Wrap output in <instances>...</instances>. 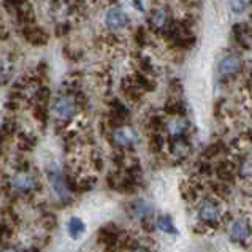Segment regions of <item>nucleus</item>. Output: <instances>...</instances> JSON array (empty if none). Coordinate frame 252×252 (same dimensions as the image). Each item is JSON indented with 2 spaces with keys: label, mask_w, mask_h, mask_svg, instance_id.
<instances>
[{
  "label": "nucleus",
  "mask_w": 252,
  "mask_h": 252,
  "mask_svg": "<svg viewBox=\"0 0 252 252\" xmlns=\"http://www.w3.org/2000/svg\"><path fill=\"white\" fill-rule=\"evenodd\" d=\"M80 108H81V102H80L78 94L63 92L54 98L53 114L56 116V119L63 121V122H70L76 118L78 113H80Z\"/></svg>",
  "instance_id": "obj_3"
},
{
  "label": "nucleus",
  "mask_w": 252,
  "mask_h": 252,
  "mask_svg": "<svg viewBox=\"0 0 252 252\" xmlns=\"http://www.w3.org/2000/svg\"><path fill=\"white\" fill-rule=\"evenodd\" d=\"M190 130V121L186 116H170L165 121V135L171 140H181L186 138Z\"/></svg>",
  "instance_id": "obj_9"
},
{
  "label": "nucleus",
  "mask_w": 252,
  "mask_h": 252,
  "mask_svg": "<svg viewBox=\"0 0 252 252\" xmlns=\"http://www.w3.org/2000/svg\"><path fill=\"white\" fill-rule=\"evenodd\" d=\"M110 141L118 151H124L126 153L127 149H132L136 145V141H138V132L130 124L113 127L110 132Z\"/></svg>",
  "instance_id": "obj_4"
},
{
  "label": "nucleus",
  "mask_w": 252,
  "mask_h": 252,
  "mask_svg": "<svg viewBox=\"0 0 252 252\" xmlns=\"http://www.w3.org/2000/svg\"><path fill=\"white\" fill-rule=\"evenodd\" d=\"M233 33H235V38L241 45H248L252 38V29L248 24H236L233 29Z\"/></svg>",
  "instance_id": "obj_17"
},
{
  "label": "nucleus",
  "mask_w": 252,
  "mask_h": 252,
  "mask_svg": "<svg viewBox=\"0 0 252 252\" xmlns=\"http://www.w3.org/2000/svg\"><path fill=\"white\" fill-rule=\"evenodd\" d=\"M67 232L70 235V238L80 240L86 232L84 220L81 218H78V216H71V218L67 220Z\"/></svg>",
  "instance_id": "obj_15"
},
{
  "label": "nucleus",
  "mask_w": 252,
  "mask_h": 252,
  "mask_svg": "<svg viewBox=\"0 0 252 252\" xmlns=\"http://www.w3.org/2000/svg\"><path fill=\"white\" fill-rule=\"evenodd\" d=\"M2 252H24V251H19L16 246H11V244H10V246H5L2 249Z\"/></svg>",
  "instance_id": "obj_21"
},
{
  "label": "nucleus",
  "mask_w": 252,
  "mask_h": 252,
  "mask_svg": "<svg viewBox=\"0 0 252 252\" xmlns=\"http://www.w3.org/2000/svg\"><path fill=\"white\" fill-rule=\"evenodd\" d=\"M156 228L160 230V232L165 233V235H170V236H178L179 235L178 228L175 225V222H173L171 216H168V214L157 216V219H156Z\"/></svg>",
  "instance_id": "obj_13"
},
{
  "label": "nucleus",
  "mask_w": 252,
  "mask_h": 252,
  "mask_svg": "<svg viewBox=\"0 0 252 252\" xmlns=\"http://www.w3.org/2000/svg\"><path fill=\"white\" fill-rule=\"evenodd\" d=\"M241 67H243L241 56L235 51H228L219 59L216 71H218L219 80H230V78L240 73Z\"/></svg>",
  "instance_id": "obj_7"
},
{
  "label": "nucleus",
  "mask_w": 252,
  "mask_h": 252,
  "mask_svg": "<svg viewBox=\"0 0 252 252\" xmlns=\"http://www.w3.org/2000/svg\"><path fill=\"white\" fill-rule=\"evenodd\" d=\"M251 0H230V8L235 14H243L249 8Z\"/></svg>",
  "instance_id": "obj_19"
},
{
  "label": "nucleus",
  "mask_w": 252,
  "mask_h": 252,
  "mask_svg": "<svg viewBox=\"0 0 252 252\" xmlns=\"http://www.w3.org/2000/svg\"><path fill=\"white\" fill-rule=\"evenodd\" d=\"M149 26L156 32H167L171 26V14L165 6H156L149 13Z\"/></svg>",
  "instance_id": "obj_10"
},
{
  "label": "nucleus",
  "mask_w": 252,
  "mask_h": 252,
  "mask_svg": "<svg viewBox=\"0 0 252 252\" xmlns=\"http://www.w3.org/2000/svg\"><path fill=\"white\" fill-rule=\"evenodd\" d=\"M195 214L198 224L206 228H216L220 224H225L227 220L224 205H222L220 198L216 195H206L200 198L195 205Z\"/></svg>",
  "instance_id": "obj_1"
},
{
  "label": "nucleus",
  "mask_w": 252,
  "mask_h": 252,
  "mask_svg": "<svg viewBox=\"0 0 252 252\" xmlns=\"http://www.w3.org/2000/svg\"><path fill=\"white\" fill-rule=\"evenodd\" d=\"M214 173H216V176H218V179L220 183L230 184L236 175V167L230 160H222V162L214 165Z\"/></svg>",
  "instance_id": "obj_12"
},
{
  "label": "nucleus",
  "mask_w": 252,
  "mask_h": 252,
  "mask_svg": "<svg viewBox=\"0 0 252 252\" xmlns=\"http://www.w3.org/2000/svg\"><path fill=\"white\" fill-rule=\"evenodd\" d=\"M24 37L29 43L32 45H43L46 43L48 40V35L45 33V31L40 27H35V26H24Z\"/></svg>",
  "instance_id": "obj_14"
},
{
  "label": "nucleus",
  "mask_w": 252,
  "mask_h": 252,
  "mask_svg": "<svg viewBox=\"0 0 252 252\" xmlns=\"http://www.w3.org/2000/svg\"><path fill=\"white\" fill-rule=\"evenodd\" d=\"M228 236L233 243L244 244L252 238V222L246 216H236L228 222Z\"/></svg>",
  "instance_id": "obj_5"
},
{
  "label": "nucleus",
  "mask_w": 252,
  "mask_h": 252,
  "mask_svg": "<svg viewBox=\"0 0 252 252\" xmlns=\"http://www.w3.org/2000/svg\"><path fill=\"white\" fill-rule=\"evenodd\" d=\"M124 252H153L149 248H146V246H143V244H138V243H135V244H132L130 248H127Z\"/></svg>",
  "instance_id": "obj_20"
},
{
  "label": "nucleus",
  "mask_w": 252,
  "mask_h": 252,
  "mask_svg": "<svg viewBox=\"0 0 252 252\" xmlns=\"http://www.w3.org/2000/svg\"><path fill=\"white\" fill-rule=\"evenodd\" d=\"M251 23H252V16H251Z\"/></svg>",
  "instance_id": "obj_22"
},
{
  "label": "nucleus",
  "mask_w": 252,
  "mask_h": 252,
  "mask_svg": "<svg viewBox=\"0 0 252 252\" xmlns=\"http://www.w3.org/2000/svg\"><path fill=\"white\" fill-rule=\"evenodd\" d=\"M46 176H48V181H49V184H51V189L57 195V198L62 200V201H65V203H68L73 193L70 192L68 186H67L65 173H63L59 167H57V165L53 163L51 167H48Z\"/></svg>",
  "instance_id": "obj_6"
},
{
  "label": "nucleus",
  "mask_w": 252,
  "mask_h": 252,
  "mask_svg": "<svg viewBox=\"0 0 252 252\" xmlns=\"http://www.w3.org/2000/svg\"><path fill=\"white\" fill-rule=\"evenodd\" d=\"M40 178L31 168L26 170H14L13 175L5 179V189H10L11 192L21 193V195H29L40 189Z\"/></svg>",
  "instance_id": "obj_2"
},
{
  "label": "nucleus",
  "mask_w": 252,
  "mask_h": 252,
  "mask_svg": "<svg viewBox=\"0 0 252 252\" xmlns=\"http://www.w3.org/2000/svg\"><path fill=\"white\" fill-rule=\"evenodd\" d=\"M103 23L108 31L113 33H118L130 26V18H128V14L122 10L121 6H110V8L105 11Z\"/></svg>",
  "instance_id": "obj_8"
},
{
  "label": "nucleus",
  "mask_w": 252,
  "mask_h": 252,
  "mask_svg": "<svg viewBox=\"0 0 252 252\" xmlns=\"http://www.w3.org/2000/svg\"><path fill=\"white\" fill-rule=\"evenodd\" d=\"M35 143H37V138L31 133H21L18 136V146L21 151H32Z\"/></svg>",
  "instance_id": "obj_18"
},
{
  "label": "nucleus",
  "mask_w": 252,
  "mask_h": 252,
  "mask_svg": "<svg viewBox=\"0 0 252 252\" xmlns=\"http://www.w3.org/2000/svg\"><path fill=\"white\" fill-rule=\"evenodd\" d=\"M165 113H167L168 116H184L186 105L178 97H173L171 100H168L167 105H165Z\"/></svg>",
  "instance_id": "obj_16"
},
{
  "label": "nucleus",
  "mask_w": 252,
  "mask_h": 252,
  "mask_svg": "<svg viewBox=\"0 0 252 252\" xmlns=\"http://www.w3.org/2000/svg\"><path fill=\"white\" fill-rule=\"evenodd\" d=\"M128 214H130L133 219L138 220L141 225V224H145V222L153 220V206H151L146 200L136 198L132 203H128Z\"/></svg>",
  "instance_id": "obj_11"
}]
</instances>
